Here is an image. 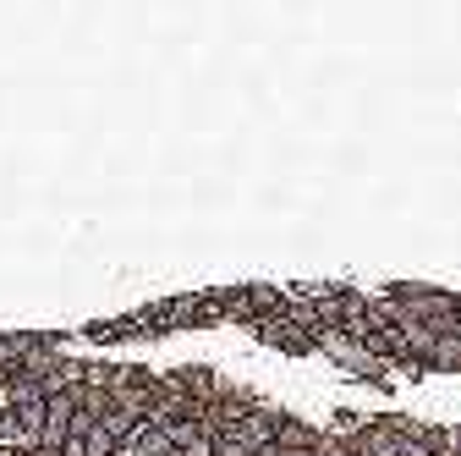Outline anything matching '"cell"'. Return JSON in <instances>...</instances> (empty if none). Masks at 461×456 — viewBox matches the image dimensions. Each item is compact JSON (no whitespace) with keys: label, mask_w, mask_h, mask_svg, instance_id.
<instances>
[{"label":"cell","mask_w":461,"mask_h":456,"mask_svg":"<svg viewBox=\"0 0 461 456\" xmlns=\"http://www.w3.org/2000/svg\"><path fill=\"white\" fill-rule=\"evenodd\" d=\"M23 456H61V451H50V445H33V451H23Z\"/></svg>","instance_id":"7a4b0ae2"},{"label":"cell","mask_w":461,"mask_h":456,"mask_svg":"<svg viewBox=\"0 0 461 456\" xmlns=\"http://www.w3.org/2000/svg\"><path fill=\"white\" fill-rule=\"evenodd\" d=\"M264 341H269V347H280V352H308V330H303L292 314H285V319H269V324H264Z\"/></svg>","instance_id":"6da1fadb"},{"label":"cell","mask_w":461,"mask_h":456,"mask_svg":"<svg viewBox=\"0 0 461 456\" xmlns=\"http://www.w3.org/2000/svg\"><path fill=\"white\" fill-rule=\"evenodd\" d=\"M0 456H23V451H12V445H0Z\"/></svg>","instance_id":"3957f363"}]
</instances>
